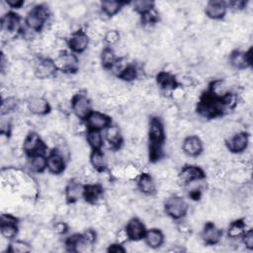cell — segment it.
I'll return each instance as SVG.
<instances>
[{
  "label": "cell",
  "instance_id": "obj_8",
  "mask_svg": "<svg viewBox=\"0 0 253 253\" xmlns=\"http://www.w3.org/2000/svg\"><path fill=\"white\" fill-rule=\"evenodd\" d=\"M66 41H67V46L69 47V49L77 53L84 52L90 43L89 37L87 36L86 32L82 30H78L71 33V35L68 37Z\"/></svg>",
  "mask_w": 253,
  "mask_h": 253
},
{
  "label": "cell",
  "instance_id": "obj_2",
  "mask_svg": "<svg viewBox=\"0 0 253 253\" xmlns=\"http://www.w3.org/2000/svg\"><path fill=\"white\" fill-rule=\"evenodd\" d=\"M50 16L49 8L45 5H36L27 14L25 24L28 28L40 32Z\"/></svg>",
  "mask_w": 253,
  "mask_h": 253
},
{
  "label": "cell",
  "instance_id": "obj_6",
  "mask_svg": "<svg viewBox=\"0 0 253 253\" xmlns=\"http://www.w3.org/2000/svg\"><path fill=\"white\" fill-rule=\"evenodd\" d=\"M47 145L42 139L41 135L36 131H30L26 135L23 142L24 152L28 156H33L37 154H44Z\"/></svg>",
  "mask_w": 253,
  "mask_h": 253
},
{
  "label": "cell",
  "instance_id": "obj_35",
  "mask_svg": "<svg viewBox=\"0 0 253 253\" xmlns=\"http://www.w3.org/2000/svg\"><path fill=\"white\" fill-rule=\"evenodd\" d=\"M31 250H32V245L28 243L27 240H23V239L12 241L7 248V251L12 253H27V252H30Z\"/></svg>",
  "mask_w": 253,
  "mask_h": 253
},
{
  "label": "cell",
  "instance_id": "obj_26",
  "mask_svg": "<svg viewBox=\"0 0 253 253\" xmlns=\"http://www.w3.org/2000/svg\"><path fill=\"white\" fill-rule=\"evenodd\" d=\"M105 137L112 149H120L123 144V136L121 128L116 125H110L106 127Z\"/></svg>",
  "mask_w": 253,
  "mask_h": 253
},
{
  "label": "cell",
  "instance_id": "obj_43",
  "mask_svg": "<svg viewBox=\"0 0 253 253\" xmlns=\"http://www.w3.org/2000/svg\"><path fill=\"white\" fill-rule=\"evenodd\" d=\"M242 243L245 248L251 250L253 248V232L251 229L246 230L242 235Z\"/></svg>",
  "mask_w": 253,
  "mask_h": 253
},
{
  "label": "cell",
  "instance_id": "obj_46",
  "mask_svg": "<svg viewBox=\"0 0 253 253\" xmlns=\"http://www.w3.org/2000/svg\"><path fill=\"white\" fill-rule=\"evenodd\" d=\"M85 12H86V7L83 6L82 4H80V5H79V4L74 5V6H72V7L70 8V10H69V14H70L72 17H75V18L84 15Z\"/></svg>",
  "mask_w": 253,
  "mask_h": 253
},
{
  "label": "cell",
  "instance_id": "obj_39",
  "mask_svg": "<svg viewBox=\"0 0 253 253\" xmlns=\"http://www.w3.org/2000/svg\"><path fill=\"white\" fill-rule=\"evenodd\" d=\"M129 65L126 57H118L116 62L113 64V66L110 68L111 72L116 75L117 77H120V75L124 72V70Z\"/></svg>",
  "mask_w": 253,
  "mask_h": 253
},
{
  "label": "cell",
  "instance_id": "obj_25",
  "mask_svg": "<svg viewBox=\"0 0 253 253\" xmlns=\"http://www.w3.org/2000/svg\"><path fill=\"white\" fill-rule=\"evenodd\" d=\"M104 191L103 187L97 183H90L85 186L84 189V200L89 205H96L100 203L103 198Z\"/></svg>",
  "mask_w": 253,
  "mask_h": 253
},
{
  "label": "cell",
  "instance_id": "obj_50",
  "mask_svg": "<svg viewBox=\"0 0 253 253\" xmlns=\"http://www.w3.org/2000/svg\"><path fill=\"white\" fill-rule=\"evenodd\" d=\"M107 251L108 252H114V253H120V252H126V249H125L123 247V245H121L120 243H113V244H110L109 247L107 248Z\"/></svg>",
  "mask_w": 253,
  "mask_h": 253
},
{
  "label": "cell",
  "instance_id": "obj_42",
  "mask_svg": "<svg viewBox=\"0 0 253 253\" xmlns=\"http://www.w3.org/2000/svg\"><path fill=\"white\" fill-rule=\"evenodd\" d=\"M37 33L36 31L28 28L26 25L25 27L22 28L20 34L22 36V39L25 41V42H35L37 40Z\"/></svg>",
  "mask_w": 253,
  "mask_h": 253
},
{
  "label": "cell",
  "instance_id": "obj_5",
  "mask_svg": "<svg viewBox=\"0 0 253 253\" xmlns=\"http://www.w3.org/2000/svg\"><path fill=\"white\" fill-rule=\"evenodd\" d=\"M53 61L56 69L63 73H75L79 68V59L77 56L66 50L58 52Z\"/></svg>",
  "mask_w": 253,
  "mask_h": 253
},
{
  "label": "cell",
  "instance_id": "obj_4",
  "mask_svg": "<svg viewBox=\"0 0 253 253\" xmlns=\"http://www.w3.org/2000/svg\"><path fill=\"white\" fill-rule=\"evenodd\" d=\"M73 115L79 120H86L92 112L90 99L85 93H76L70 100Z\"/></svg>",
  "mask_w": 253,
  "mask_h": 253
},
{
  "label": "cell",
  "instance_id": "obj_19",
  "mask_svg": "<svg viewBox=\"0 0 253 253\" xmlns=\"http://www.w3.org/2000/svg\"><path fill=\"white\" fill-rule=\"evenodd\" d=\"M227 11V3L221 0H212L206 4L205 13L212 20L222 19Z\"/></svg>",
  "mask_w": 253,
  "mask_h": 253
},
{
  "label": "cell",
  "instance_id": "obj_15",
  "mask_svg": "<svg viewBox=\"0 0 253 253\" xmlns=\"http://www.w3.org/2000/svg\"><path fill=\"white\" fill-rule=\"evenodd\" d=\"M27 109L35 116H44L48 114L50 105L47 99L42 96H33L27 102Z\"/></svg>",
  "mask_w": 253,
  "mask_h": 253
},
{
  "label": "cell",
  "instance_id": "obj_14",
  "mask_svg": "<svg viewBox=\"0 0 253 253\" xmlns=\"http://www.w3.org/2000/svg\"><path fill=\"white\" fill-rule=\"evenodd\" d=\"M222 237V230L213 222H207L203 227L201 238L207 245H216L220 242Z\"/></svg>",
  "mask_w": 253,
  "mask_h": 253
},
{
  "label": "cell",
  "instance_id": "obj_30",
  "mask_svg": "<svg viewBox=\"0 0 253 253\" xmlns=\"http://www.w3.org/2000/svg\"><path fill=\"white\" fill-rule=\"evenodd\" d=\"M28 169L33 173H42L46 169V157L43 154L29 156L27 160Z\"/></svg>",
  "mask_w": 253,
  "mask_h": 253
},
{
  "label": "cell",
  "instance_id": "obj_47",
  "mask_svg": "<svg viewBox=\"0 0 253 253\" xmlns=\"http://www.w3.org/2000/svg\"><path fill=\"white\" fill-rule=\"evenodd\" d=\"M247 2L243 1V0H234V1H230L229 3H227V8L230 7L233 11H241L246 7Z\"/></svg>",
  "mask_w": 253,
  "mask_h": 253
},
{
  "label": "cell",
  "instance_id": "obj_18",
  "mask_svg": "<svg viewBox=\"0 0 253 253\" xmlns=\"http://www.w3.org/2000/svg\"><path fill=\"white\" fill-rule=\"evenodd\" d=\"M128 238L131 241H139L144 237L146 232L144 223L138 217H131L126 226Z\"/></svg>",
  "mask_w": 253,
  "mask_h": 253
},
{
  "label": "cell",
  "instance_id": "obj_44",
  "mask_svg": "<svg viewBox=\"0 0 253 253\" xmlns=\"http://www.w3.org/2000/svg\"><path fill=\"white\" fill-rule=\"evenodd\" d=\"M115 97H116V100H117V103L119 106H126L131 101L130 95L128 93H126V91L117 94Z\"/></svg>",
  "mask_w": 253,
  "mask_h": 253
},
{
  "label": "cell",
  "instance_id": "obj_28",
  "mask_svg": "<svg viewBox=\"0 0 253 253\" xmlns=\"http://www.w3.org/2000/svg\"><path fill=\"white\" fill-rule=\"evenodd\" d=\"M209 93L216 99H222L230 93L229 84L224 79H215L210 83Z\"/></svg>",
  "mask_w": 253,
  "mask_h": 253
},
{
  "label": "cell",
  "instance_id": "obj_38",
  "mask_svg": "<svg viewBox=\"0 0 253 253\" xmlns=\"http://www.w3.org/2000/svg\"><path fill=\"white\" fill-rule=\"evenodd\" d=\"M158 20H159V14L156 11L155 7L150 11L141 15V23L144 26H153L158 22Z\"/></svg>",
  "mask_w": 253,
  "mask_h": 253
},
{
  "label": "cell",
  "instance_id": "obj_7",
  "mask_svg": "<svg viewBox=\"0 0 253 253\" xmlns=\"http://www.w3.org/2000/svg\"><path fill=\"white\" fill-rule=\"evenodd\" d=\"M18 219L11 213H2L0 219V230L1 235L8 240H11L18 236L19 227L17 225Z\"/></svg>",
  "mask_w": 253,
  "mask_h": 253
},
{
  "label": "cell",
  "instance_id": "obj_24",
  "mask_svg": "<svg viewBox=\"0 0 253 253\" xmlns=\"http://www.w3.org/2000/svg\"><path fill=\"white\" fill-rule=\"evenodd\" d=\"M136 187L145 196H153L156 194V183L149 173H140L137 177Z\"/></svg>",
  "mask_w": 253,
  "mask_h": 253
},
{
  "label": "cell",
  "instance_id": "obj_1",
  "mask_svg": "<svg viewBox=\"0 0 253 253\" xmlns=\"http://www.w3.org/2000/svg\"><path fill=\"white\" fill-rule=\"evenodd\" d=\"M197 111L203 118L213 119L217 116L222 115L226 111V109L221 99H216L209 92H207L200 96Z\"/></svg>",
  "mask_w": 253,
  "mask_h": 253
},
{
  "label": "cell",
  "instance_id": "obj_16",
  "mask_svg": "<svg viewBox=\"0 0 253 253\" xmlns=\"http://www.w3.org/2000/svg\"><path fill=\"white\" fill-rule=\"evenodd\" d=\"M205 171L197 165H185L181 168L180 172L178 173L177 179L181 181L183 184H186L188 182L199 180V179H205Z\"/></svg>",
  "mask_w": 253,
  "mask_h": 253
},
{
  "label": "cell",
  "instance_id": "obj_23",
  "mask_svg": "<svg viewBox=\"0 0 253 253\" xmlns=\"http://www.w3.org/2000/svg\"><path fill=\"white\" fill-rule=\"evenodd\" d=\"M65 161L60 153L53 150L46 157V169L53 175H59L65 170Z\"/></svg>",
  "mask_w": 253,
  "mask_h": 253
},
{
  "label": "cell",
  "instance_id": "obj_32",
  "mask_svg": "<svg viewBox=\"0 0 253 253\" xmlns=\"http://www.w3.org/2000/svg\"><path fill=\"white\" fill-rule=\"evenodd\" d=\"M247 224L245 223L244 219H236L234 221H231L228 225L227 229V236L231 239L238 238L243 235V233L246 231Z\"/></svg>",
  "mask_w": 253,
  "mask_h": 253
},
{
  "label": "cell",
  "instance_id": "obj_36",
  "mask_svg": "<svg viewBox=\"0 0 253 253\" xmlns=\"http://www.w3.org/2000/svg\"><path fill=\"white\" fill-rule=\"evenodd\" d=\"M19 101L14 96H9L7 98L2 99V106H1V115H8L10 112L18 109Z\"/></svg>",
  "mask_w": 253,
  "mask_h": 253
},
{
  "label": "cell",
  "instance_id": "obj_20",
  "mask_svg": "<svg viewBox=\"0 0 253 253\" xmlns=\"http://www.w3.org/2000/svg\"><path fill=\"white\" fill-rule=\"evenodd\" d=\"M87 126L91 129H104L111 125V118L101 112L92 111L91 114L86 119Z\"/></svg>",
  "mask_w": 253,
  "mask_h": 253
},
{
  "label": "cell",
  "instance_id": "obj_22",
  "mask_svg": "<svg viewBox=\"0 0 253 253\" xmlns=\"http://www.w3.org/2000/svg\"><path fill=\"white\" fill-rule=\"evenodd\" d=\"M85 186L76 180L70 181L65 187L64 198L66 203L75 204L84 197Z\"/></svg>",
  "mask_w": 253,
  "mask_h": 253
},
{
  "label": "cell",
  "instance_id": "obj_33",
  "mask_svg": "<svg viewBox=\"0 0 253 253\" xmlns=\"http://www.w3.org/2000/svg\"><path fill=\"white\" fill-rule=\"evenodd\" d=\"M124 5H125V2L108 0V1L101 2L100 8H101L103 14H105L108 17H113L121 11V9L123 8Z\"/></svg>",
  "mask_w": 253,
  "mask_h": 253
},
{
  "label": "cell",
  "instance_id": "obj_21",
  "mask_svg": "<svg viewBox=\"0 0 253 253\" xmlns=\"http://www.w3.org/2000/svg\"><path fill=\"white\" fill-rule=\"evenodd\" d=\"M251 55H252L251 48L245 52L240 50H234L230 53L229 64L236 69H245L251 65V62H252Z\"/></svg>",
  "mask_w": 253,
  "mask_h": 253
},
{
  "label": "cell",
  "instance_id": "obj_41",
  "mask_svg": "<svg viewBox=\"0 0 253 253\" xmlns=\"http://www.w3.org/2000/svg\"><path fill=\"white\" fill-rule=\"evenodd\" d=\"M121 35L118 30H109L104 36V42L109 45L117 44L120 42Z\"/></svg>",
  "mask_w": 253,
  "mask_h": 253
},
{
  "label": "cell",
  "instance_id": "obj_10",
  "mask_svg": "<svg viewBox=\"0 0 253 253\" xmlns=\"http://www.w3.org/2000/svg\"><path fill=\"white\" fill-rule=\"evenodd\" d=\"M149 143L163 144L165 141V128L162 121L158 117H151L148 122Z\"/></svg>",
  "mask_w": 253,
  "mask_h": 253
},
{
  "label": "cell",
  "instance_id": "obj_9",
  "mask_svg": "<svg viewBox=\"0 0 253 253\" xmlns=\"http://www.w3.org/2000/svg\"><path fill=\"white\" fill-rule=\"evenodd\" d=\"M56 67L54 61L48 57L40 58L35 64L34 75L38 79L47 80L52 77L56 72Z\"/></svg>",
  "mask_w": 253,
  "mask_h": 253
},
{
  "label": "cell",
  "instance_id": "obj_29",
  "mask_svg": "<svg viewBox=\"0 0 253 253\" xmlns=\"http://www.w3.org/2000/svg\"><path fill=\"white\" fill-rule=\"evenodd\" d=\"M89 159H90V164H91V166H92L98 173L107 170L108 159H107V156L101 151V149L92 150V152L90 153Z\"/></svg>",
  "mask_w": 253,
  "mask_h": 253
},
{
  "label": "cell",
  "instance_id": "obj_13",
  "mask_svg": "<svg viewBox=\"0 0 253 253\" xmlns=\"http://www.w3.org/2000/svg\"><path fill=\"white\" fill-rule=\"evenodd\" d=\"M204 149V142L198 135H188L183 139V153L189 157H199Z\"/></svg>",
  "mask_w": 253,
  "mask_h": 253
},
{
  "label": "cell",
  "instance_id": "obj_45",
  "mask_svg": "<svg viewBox=\"0 0 253 253\" xmlns=\"http://www.w3.org/2000/svg\"><path fill=\"white\" fill-rule=\"evenodd\" d=\"M51 229L53 230V232L55 234L61 235V234H65L67 232L68 225L64 221H56L53 223Z\"/></svg>",
  "mask_w": 253,
  "mask_h": 253
},
{
  "label": "cell",
  "instance_id": "obj_3",
  "mask_svg": "<svg viewBox=\"0 0 253 253\" xmlns=\"http://www.w3.org/2000/svg\"><path fill=\"white\" fill-rule=\"evenodd\" d=\"M189 206L184 198L172 195L165 199L164 211L166 214L172 219H181L186 216Z\"/></svg>",
  "mask_w": 253,
  "mask_h": 253
},
{
  "label": "cell",
  "instance_id": "obj_51",
  "mask_svg": "<svg viewBox=\"0 0 253 253\" xmlns=\"http://www.w3.org/2000/svg\"><path fill=\"white\" fill-rule=\"evenodd\" d=\"M6 3V5L12 9H20L23 7V5L25 4L24 1L22 0H7L4 1Z\"/></svg>",
  "mask_w": 253,
  "mask_h": 253
},
{
  "label": "cell",
  "instance_id": "obj_49",
  "mask_svg": "<svg viewBox=\"0 0 253 253\" xmlns=\"http://www.w3.org/2000/svg\"><path fill=\"white\" fill-rule=\"evenodd\" d=\"M171 97L175 101H181L182 99H185V89L182 88L181 86H177L172 90Z\"/></svg>",
  "mask_w": 253,
  "mask_h": 253
},
{
  "label": "cell",
  "instance_id": "obj_17",
  "mask_svg": "<svg viewBox=\"0 0 253 253\" xmlns=\"http://www.w3.org/2000/svg\"><path fill=\"white\" fill-rule=\"evenodd\" d=\"M156 82L165 97H171L172 90L178 86L176 77L166 71L158 72L156 75Z\"/></svg>",
  "mask_w": 253,
  "mask_h": 253
},
{
  "label": "cell",
  "instance_id": "obj_31",
  "mask_svg": "<svg viewBox=\"0 0 253 253\" xmlns=\"http://www.w3.org/2000/svg\"><path fill=\"white\" fill-rule=\"evenodd\" d=\"M86 141H87V144L93 150H97V149H101V147L103 146L104 138L100 130L88 128V130L86 131Z\"/></svg>",
  "mask_w": 253,
  "mask_h": 253
},
{
  "label": "cell",
  "instance_id": "obj_48",
  "mask_svg": "<svg viewBox=\"0 0 253 253\" xmlns=\"http://www.w3.org/2000/svg\"><path fill=\"white\" fill-rule=\"evenodd\" d=\"M115 239H116V241H117L118 243H120V244L126 242L129 238H128V235H127V232H126V228H121V229H119V230L116 232Z\"/></svg>",
  "mask_w": 253,
  "mask_h": 253
},
{
  "label": "cell",
  "instance_id": "obj_27",
  "mask_svg": "<svg viewBox=\"0 0 253 253\" xmlns=\"http://www.w3.org/2000/svg\"><path fill=\"white\" fill-rule=\"evenodd\" d=\"M143 238H144L145 244L148 247H150L152 249H156V248H159L160 246H162V244L164 243L165 235L160 229L154 227V228H150V229L146 230Z\"/></svg>",
  "mask_w": 253,
  "mask_h": 253
},
{
  "label": "cell",
  "instance_id": "obj_37",
  "mask_svg": "<svg viewBox=\"0 0 253 253\" xmlns=\"http://www.w3.org/2000/svg\"><path fill=\"white\" fill-rule=\"evenodd\" d=\"M155 7V3L149 0H138L132 2V9L136 13L142 15Z\"/></svg>",
  "mask_w": 253,
  "mask_h": 253
},
{
  "label": "cell",
  "instance_id": "obj_34",
  "mask_svg": "<svg viewBox=\"0 0 253 253\" xmlns=\"http://www.w3.org/2000/svg\"><path fill=\"white\" fill-rule=\"evenodd\" d=\"M118 59V56L116 55V52L113 48L111 47H105L101 50V55H100V60L104 68L110 69L113 64L116 62Z\"/></svg>",
  "mask_w": 253,
  "mask_h": 253
},
{
  "label": "cell",
  "instance_id": "obj_11",
  "mask_svg": "<svg viewBox=\"0 0 253 253\" xmlns=\"http://www.w3.org/2000/svg\"><path fill=\"white\" fill-rule=\"evenodd\" d=\"M226 147L232 153L244 152L249 144V136L245 131H237L226 138Z\"/></svg>",
  "mask_w": 253,
  "mask_h": 253
},
{
  "label": "cell",
  "instance_id": "obj_12",
  "mask_svg": "<svg viewBox=\"0 0 253 253\" xmlns=\"http://www.w3.org/2000/svg\"><path fill=\"white\" fill-rule=\"evenodd\" d=\"M21 18L14 12H8L1 18V31L2 34L15 35L22 30Z\"/></svg>",
  "mask_w": 253,
  "mask_h": 253
},
{
  "label": "cell",
  "instance_id": "obj_40",
  "mask_svg": "<svg viewBox=\"0 0 253 253\" xmlns=\"http://www.w3.org/2000/svg\"><path fill=\"white\" fill-rule=\"evenodd\" d=\"M137 77H138V69L134 65L129 64L124 70V72L120 75L119 78H121L122 80L126 81V82H131V81H134Z\"/></svg>",
  "mask_w": 253,
  "mask_h": 253
}]
</instances>
